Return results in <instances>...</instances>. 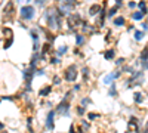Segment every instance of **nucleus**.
Returning <instances> with one entry per match:
<instances>
[{"label":"nucleus","mask_w":148,"mask_h":133,"mask_svg":"<svg viewBox=\"0 0 148 133\" xmlns=\"http://www.w3.org/2000/svg\"><path fill=\"white\" fill-rule=\"evenodd\" d=\"M62 12L55 9V8H49L46 12H45V19L47 21V25L51 30H55V28H59L61 24H62Z\"/></svg>","instance_id":"obj_1"},{"label":"nucleus","mask_w":148,"mask_h":133,"mask_svg":"<svg viewBox=\"0 0 148 133\" xmlns=\"http://www.w3.org/2000/svg\"><path fill=\"white\" fill-rule=\"evenodd\" d=\"M77 76H79V71H77V67L76 65H70L64 71V78L67 81H76Z\"/></svg>","instance_id":"obj_2"},{"label":"nucleus","mask_w":148,"mask_h":133,"mask_svg":"<svg viewBox=\"0 0 148 133\" xmlns=\"http://www.w3.org/2000/svg\"><path fill=\"white\" fill-rule=\"evenodd\" d=\"M19 16H21L22 19H25V21L33 19V18H34V8H33V6H30V5L22 6V8H21V10H19Z\"/></svg>","instance_id":"obj_3"},{"label":"nucleus","mask_w":148,"mask_h":133,"mask_svg":"<svg viewBox=\"0 0 148 133\" xmlns=\"http://www.w3.org/2000/svg\"><path fill=\"white\" fill-rule=\"evenodd\" d=\"M80 22H82V18H80L79 14H71V15L67 18V24H68V28H70V30H74L76 27H79Z\"/></svg>","instance_id":"obj_4"},{"label":"nucleus","mask_w":148,"mask_h":133,"mask_svg":"<svg viewBox=\"0 0 148 133\" xmlns=\"http://www.w3.org/2000/svg\"><path fill=\"white\" fill-rule=\"evenodd\" d=\"M77 6V2L76 0H64L62 2V9H61V12L65 15V14H68L70 10H73L74 8Z\"/></svg>","instance_id":"obj_5"},{"label":"nucleus","mask_w":148,"mask_h":133,"mask_svg":"<svg viewBox=\"0 0 148 133\" xmlns=\"http://www.w3.org/2000/svg\"><path fill=\"white\" fill-rule=\"evenodd\" d=\"M53 120H55V111H49L47 120H46V129H47V130H53V127H55Z\"/></svg>","instance_id":"obj_6"},{"label":"nucleus","mask_w":148,"mask_h":133,"mask_svg":"<svg viewBox=\"0 0 148 133\" xmlns=\"http://www.w3.org/2000/svg\"><path fill=\"white\" fill-rule=\"evenodd\" d=\"M138 120L135 118V117H132L130 120H129V123H127V130L129 132H138Z\"/></svg>","instance_id":"obj_7"},{"label":"nucleus","mask_w":148,"mask_h":133,"mask_svg":"<svg viewBox=\"0 0 148 133\" xmlns=\"http://www.w3.org/2000/svg\"><path fill=\"white\" fill-rule=\"evenodd\" d=\"M68 106H70V102H68V101L65 102V99H64L62 102L58 105V110H56V111H58L59 114H64V113L67 114V113H68Z\"/></svg>","instance_id":"obj_8"},{"label":"nucleus","mask_w":148,"mask_h":133,"mask_svg":"<svg viewBox=\"0 0 148 133\" xmlns=\"http://www.w3.org/2000/svg\"><path fill=\"white\" fill-rule=\"evenodd\" d=\"M3 14L8 15V16H12V15H14V2H9V3H8V6L3 9Z\"/></svg>","instance_id":"obj_9"},{"label":"nucleus","mask_w":148,"mask_h":133,"mask_svg":"<svg viewBox=\"0 0 148 133\" xmlns=\"http://www.w3.org/2000/svg\"><path fill=\"white\" fill-rule=\"evenodd\" d=\"M101 5H93V6H90L89 8V15H96V14H101Z\"/></svg>","instance_id":"obj_10"},{"label":"nucleus","mask_w":148,"mask_h":133,"mask_svg":"<svg viewBox=\"0 0 148 133\" xmlns=\"http://www.w3.org/2000/svg\"><path fill=\"white\" fill-rule=\"evenodd\" d=\"M113 24L116 27H121V25H125V24H126V19H125V16H117V18H114Z\"/></svg>","instance_id":"obj_11"},{"label":"nucleus","mask_w":148,"mask_h":133,"mask_svg":"<svg viewBox=\"0 0 148 133\" xmlns=\"http://www.w3.org/2000/svg\"><path fill=\"white\" fill-rule=\"evenodd\" d=\"M114 55H116V52H114V49H108L105 53H104V58L107 59V61H111V59L114 58Z\"/></svg>","instance_id":"obj_12"},{"label":"nucleus","mask_w":148,"mask_h":133,"mask_svg":"<svg viewBox=\"0 0 148 133\" xmlns=\"http://www.w3.org/2000/svg\"><path fill=\"white\" fill-rule=\"evenodd\" d=\"M52 92V86H46L45 89H40V92H39V96H47L49 93Z\"/></svg>","instance_id":"obj_13"},{"label":"nucleus","mask_w":148,"mask_h":133,"mask_svg":"<svg viewBox=\"0 0 148 133\" xmlns=\"http://www.w3.org/2000/svg\"><path fill=\"white\" fill-rule=\"evenodd\" d=\"M139 58H141V61H148V46H145L144 49H142Z\"/></svg>","instance_id":"obj_14"},{"label":"nucleus","mask_w":148,"mask_h":133,"mask_svg":"<svg viewBox=\"0 0 148 133\" xmlns=\"http://www.w3.org/2000/svg\"><path fill=\"white\" fill-rule=\"evenodd\" d=\"M144 15H145V14H144L142 10H141V12H135V14H132V18L136 19V21H141V19L144 18Z\"/></svg>","instance_id":"obj_15"},{"label":"nucleus","mask_w":148,"mask_h":133,"mask_svg":"<svg viewBox=\"0 0 148 133\" xmlns=\"http://www.w3.org/2000/svg\"><path fill=\"white\" fill-rule=\"evenodd\" d=\"M83 43H84V35L77 34V35H76V44H77V46H82Z\"/></svg>","instance_id":"obj_16"},{"label":"nucleus","mask_w":148,"mask_h":133,"mask_svg":"<svg viewBox=\"0 0 148 133\" xmlns=\"http://www.w3.org/2000/svg\"><path fill=\"white\" fill-rule=\"evenodd\" d=\"M51 47H52V46H51V42H46V43L43 44V52H42V53L45 55V53H47V52H51Z\"/></svg>","instance_id":"obj_17"},{"label":"nucleus","mask_w":148,"mask_h":133,"mask_svg":"<svg viewBox=\"0 0 148 133\" xmlns=\"http://www.w3.org/2000/svg\"><path fill=\"white\" fill-rule=\"evenodd\" d=\"M138 8L144 12V14H148V10H147V5H145V2H139V5H138Z\"/></svg>","instance_id":"obj_18"},{"label":"nucleus","mask_w":148,"mask_h":133,"mask_svg":"<svg viewBox=\"0 0 148 133\" xmlns=\"http://www.w3.org/2000/svg\"><path fill=\"white\" fill-rule=\"evenodd\" d=\"M142 37H144V33L142 31H135V40H142Z\"/></svg>","instance_id":"obj_19"},{"label":"nucleus","mask_w":148,"mask_h":133,"mask_svg":"<svg viewBox=\"0 0 148 133\" xmlns=\"http://www.w3.org/2000/svg\"><path fill=\"white\" fill-rule=\"evenodd\" d=\"M88 76H89V68L84 67V68H83V80H84V81H88Z\"/></svg>","instance_id":"obj_20"},{"label":"nucleus","mask_w":148,"mask_h":133,"mask_svg":"<svg viewBox=\"0 0 148 133\" xmlns=\"http://www.w3.org/2000/svg\"><path fill=\"white\" fill-rule=\"evenodd\" d=\"M133 96H135V98H133V99H135V102H138V104H141V102H142V95H141V93H135Z\"/></svg>","instance_id":"obj_21"},{"label":"nucleus","mask_w":148,"mask_h":133,"mask_svg":"<svg viewBox=\"0 0 148 133\" xmlns=\"http://www.w3.org/2000/svg\"><path fill=\"white\" fill-rule=\"evenodd\" d=\"M117 9H119V6H114L113 9H110V10H108V16H110V18H113V15L117 12Z\"/></svg>","instance_id":"obj_22"},{"label":"nucleus","mask_w":148,"mask_h":133,"mask_svg":"<svg viewBox=\"0 0 148 133\" xmlns=\"http://www.w3.org/2000/svg\"><path fill=\"white\" fill-rule=\"evenodd\" d=\"M110 96H117V90H116V84H113L110 89Z\"/></svg>","instance_id":"obj_23"},{"label":"nucleus","mask_w":148,"mask_h":133,"mask_svg":"<svg viewBox=\"0 0 148 133\" xmlns=\"http://www.w3.org/2000/svg\"><path fill=\"white\" fill-rule=\"evenodd\" d=\"M101 114H95V113H89V120H95V118H99Z\"/></svg>","instance_id":"obj_24"},{"label":"nucleus","mask_w":148,"mask_h":133,"mask_svg":"<svg viewBox=\"0 0 148 133\" xmlns=\"http://www.w3.org/2000/svg\"><path fill=\"white\" fill-rule=\"evenodd\" d=\"M67 49H68L67 46H62V47H59V50H58V53H59V55H62V53H67Z\"/></svg>","instance_id":"obj_25"},{"label":"nucleus","mask_w":148,"mask_h":133,"mask_svg":"<svg viewBox=\"0 0 148 133\" xmlns=\"http://www.w3.org/2000/svg\"><path fill=\"white\" fill-rule=\"evenodd\" d=\"M77 114L79 115H83L84 114V106H77Z\"/></svg>","instance_id":"obj_26"},{"label":"nucleus","mask_w":148,"mask_h":133,"mask_svg":"<svg viewBox=\"0 0 148 133\" xmlns=\"http://www.w3.org/2000/svg\"><path fill=\"white\" fill-rule=\"evenodd\" d=\"M111 80H114V77H113V74H110L108 77H105V80H104V81H105V83H110Z\"/></svg>","instance_id":"obj_27"},{"label":"nucleus","mask_w":148,"mask_h":133,"mask_svg":"<svg viewBox=\"0 0 148 133\" xmlns=\"http://www.w3.org/2000/svg\"><path fill=\"white\" fill-rule=\"evenodd\" d=\"M125 61H126L125 58H120V59H117V61H116V64H117V65H121V64L125 62Z\"/></svg>","instance_id":"obj_28"},{"label":"nucleus","mask_w":148,"mask_h":133,"mask_svg":"<svg viewBox=\"0 0 148 133\" xmlns=\"http://www.w3.org/2000/svg\"><path fill=\"white\" fill-rule=\"evenodd\" d=\"M59 62V59H56V58H51V64H58Z\"/></svg>","instance_id":"obj_29"},{"label":"nucleus","mask_w":148,"mask_h":133,"mask_svg":"<svg viewBox=\"0 0 148 133\" xmlns=\"http://www.w3.org/2000/svg\"><path fill=\"white\" fill-rule=\"evenodd\" d=\"M135 6H136V3H135V2H129V8H130V9H133Z\"/></svg>","instance_id":"obj_30"},{"label":"nucleus","mask_w":148,"mask_h":133,"mask_svg":"<svg viewBox=\"0 0 148 133\" xmlns=\"http://www.w3.org/2000/svg\"><path fill=\"white\" fill-rule=\"evenodd\" d=\"M53 81H55V84H59V81H61V80H59V77H55V78H53Z\"/></svg>","instance_id":"obj_31"},{"label":"nucleus","mask_w":148,"mask_h":133,"mask_svg":"<svg viewBox=\"0 0 148 133\" xmlns=\"http://www.w3.org/2000/svg\"><path fill=\"white\" fill-rule=\"evenodd\" d=\"M83 104H90V99H88V98H84V99H83Z\"/></svg>","instance_id":"obj_32"},{"label":"nucleus","mask_w":148,"mask_h":133,"mask_svg":"<svg viewBox=\"0 0 148 133\" xmlns=\"http://www.w3.org/2000/svg\"><path fill=\"white\" fill-rule=\"evenodd\" d=\"M142 28H144V30H148V24H147V22L142 24Z\"/></svg>","instance_id":"obj_33"},{"label":"nucleus","mask_w":148,"mask_h":133,"mask_svg":"<svg viewBox=\"0 0 148 133\" xmlns=\"http://www.w3.org/2000/svg\"><path fill=\"white\" fill-rule=\"evenodd\" d=\"M37 3H39V5H42V3H45V0H37Z\"/></svg>","instance_id":"obj_34"},{"label":"nucleus","mask_w":148,"mask_h":133,"mask_svg":"<svg viewBox=\"0 0 148 133\" xmlns=\"http://www.w3.org/2000/svg\"><path fill=\"white\" fill-rule=\"evenodd\" d=\"M16 2H21V0H16ZM25 2H30V0H25Z\"/></svg>","instance_id":"obj_35"}]
</instances>
